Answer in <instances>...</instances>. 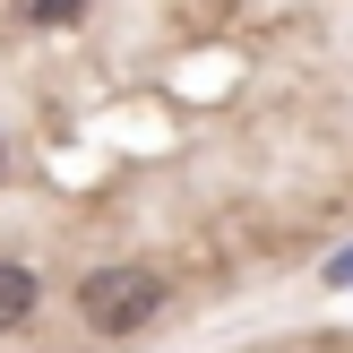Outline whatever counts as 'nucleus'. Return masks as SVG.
Returning <instances> with one entry per match:
<instances>
[{"label":"nucleus","instance_id":"f03ea898","mask_svg":"<svg viewBox=\"0 0 353 353\" xmlns=\"http://www.w3.org/2000/svg\"><path fill=\"white\" fill-rule=\"evenodd\" d=\"M26 310H34V276L0 259V336H9V327H26Z\"/></svg>","mask_w":353,"mask_h":353},{"label":"nucleus","instance_id":"f257e3e1","mask_svg":"<svg viewBox=\"0 0 353 353\" xmlns=\"http://www.w3.org/2000/svg\"><path fill=\"white\" fill-rule=\"evenodd\" d=\"M78 310H86V327H103V336H130V327H147L155 310H164V285H155L147 268H95L78 285Z\"/></svg>","mask_w":353,"mask_h":353},{"label":"nucleus","instance_id":"7ed1b4c3","mask_svg":"<svg viewBox=\"0 0 353 353\" xmlns=\"http://www.w3.org/2000/svg\"><path fill=\"white\" fill-rule=\"evenodd\" d=\"M26 17H34V26H78L86 0H26Z\"/></svg>","mask_w":353,"mask_h":353},{"label":"nucleus","instance_id":"20e7f679","mask_svg":"<svg viewBox=\"0 0 353 353\" xmlns=\"http://www.w3.org/2000/svg\"><path fill=\"white\" fill-rule=\"evenodd\" d=\"M327 276H336V285H353V250H345V259H336V268H327Z\"/></svg>","mask_w":353,"mask_h":353}]
</instances>
